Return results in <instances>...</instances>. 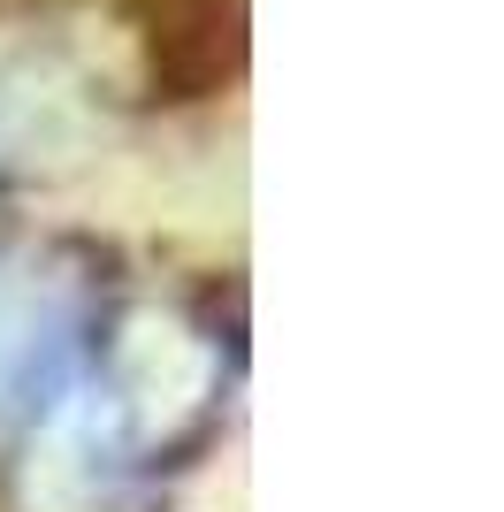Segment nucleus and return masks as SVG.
<instances>
[{"label": "nucleus", "mask_w": 504, "mask_h": 512, "mask_svg": "<svg viewBox=\"0 0 504 512\" xmlns=\"http://www.w3.org/2000/svg\"><path fill=\"white\" fill-rule=\"evenodd\" d=\"M84 375V306L69 283L0 268V406H54Z\"/></svg>", "instance_id": "f257e3e1"}]
</instances>
